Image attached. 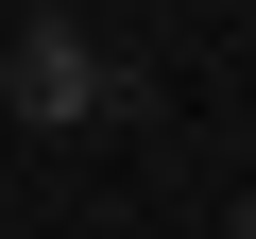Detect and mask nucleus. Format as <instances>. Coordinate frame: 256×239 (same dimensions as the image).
Returning a JSON list of instances; mask_svg holds the SVG:
<instances>
[{
    "label": "nucleus",
    "mask_w": 256,
    "mask_h": 239,
    "mask_svg": "<svg viewBox=\"0 0 256 239\" xmlns=\"http://www.w3.org/2000/svg\"><path fill=\"white\" fill-rule=\"evenodd\" d=\"M0 102H18V120H52V137H86V120H120V102H137V68H120L68 0H34V18H18V52H0Z\"/></svg>",
    "instance_id": "nucleus-1"
},
{
    "label": "nucleus",
    "mask_w": 256,
    "mask_h": 239,
    "mask_svg": "<svg viewBox=\"0 0 256 239\" xmlns=\"http://www.w3.org/2000/svg\"><path fill=\"white\" fill-rule=\"evenodd\" d=\"M222 239H256V188H239V205H222Z\"/></svg>",
    "instance_id": "nucleus-2"
}]
</instances>
